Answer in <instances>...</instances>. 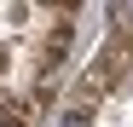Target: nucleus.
<instances>
[{
  "label": "nucleus",
  "instance_id": "1",
  "mask_svg": "<svg viewBox=\"0 0 133 127\" xmlns=\"http://www.w3.org/2000/svg\"><path fill=\"white\" fill-rule=\"evenodd\" d=\"M58 127H87V110H70V116H64Z\"/></svg>",
  "mask_w": 133,
  "mask_h": 127
}]
</instances>
